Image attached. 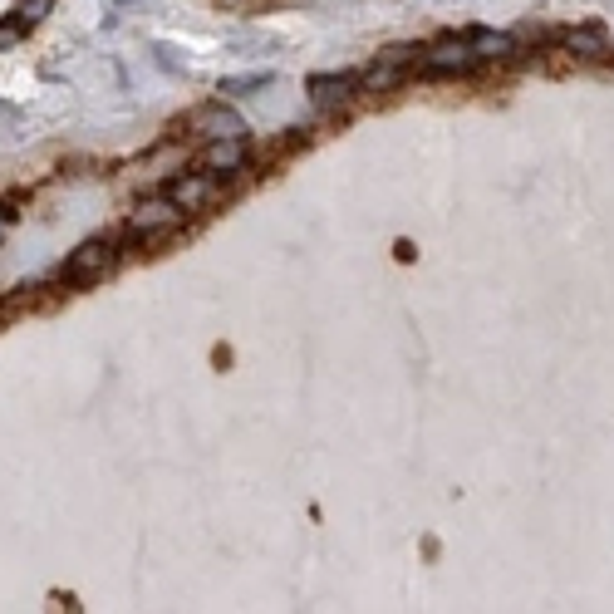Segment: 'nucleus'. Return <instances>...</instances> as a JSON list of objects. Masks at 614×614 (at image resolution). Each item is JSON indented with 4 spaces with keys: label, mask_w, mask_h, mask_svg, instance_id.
<instances>
[{
    "label": "nucleus",
    "mask_w": 614,
    "mask_h": 614,
    "mask_svg": "<svg viewBox=\"0 0 614 614\" xmlns=\"http://www.w3.org/2000/svg\"><path fill=\"white\" fill-rule=\"evenodd\" d=\"M113 261H118V241H113V236H89L79 251H69V261H64V280H74V285L99 280L104 271H113Z\"/></svg>",
    "instance_id": "nucleus-1"
},
{
    "label": "nucleus",
    "mask_w": 614,
    "mask_h": 614,
    "mask_svg": "<svg viewBox=\"0 0 614 614\" xmlns=\"http://www.w3.org/2000/svg\"><path fill=\"white\" fill-rule=\"evenodd\" d=\"M182 217H187V212H182L172 197L143 202V207L128 217V241H138V236H143V241H148V236H163V231H172V226L182 222Z\"/></svg>",
    "instance_id": "nucleus-2"
},
{
    "label": "nucleus",
    "mask_w": 614,
    "mask_h": 614,
    "mask_svg": "<svg viewBox=\"0 0 614 614\" xmlns=\"http://www.w3.org/2000/svg\"><path fill=\"white\" fill-rule=\"evenodd\" d=\"M472 64H477L472 40H443V45H433V50L423 55V69H428V74H452V69H472Z\"/></svg>",
    "instance_id": "nucleus-3"
},
{
    "label": "nucleus",
    "mask_w": 614,
    "mask_h": 614,
    "mask_svg": "<svg viewBox=\"0 0 614 614\" xmlns=\"http://www.w3.org/2000/svg\"><path fill=\"white\" fill-rule=\"evenodd\" d=\"M168 197L182 212H197V207H207V202L217 197V182H212V177H177L168 187Z\"/></svg>",
    "instance_id": "nucleus-4"
},
{
    "label": "nucleus",
    "mask_w": 614,
    "mask_h": 614,
    "mask_svg": "<svg viewBox=\"0 0 614 614\" xmlns=\"http://www.w3.org/2000/svg\"><path fill=\"white\" fill-rule=\"evenodd\" d=\"M349 89H354V79L349 74H315L310 79V99H315V109H335L349 99Z\"/></svg>",
    "instance_id": "nucleus-5"
},
{
    "label": "nucleus",
    "mask_w": 614,
    "mask_h": 614,
    "mask_svg": "<svg viewBox=\"0 0 614 614\" xmlns=\"http://www.w3.org/2000/svg\"><path fill=\"white\" fill-rule=\"evenodd\" d=\"M202 168L207 172H241L246 168V148H241V138H217V143L207 148Z\"/></svg>",
    "instance_id": "nucleus-6"
},
{
    "label": "nucleus",
    "mask_w": 614,
    "mask_h": 614,
    "mask_svg": "<svg viewBox=\"0 0 614 614\" xmlns=\"http://www.w3.org/2000/svg\"><path fill=\"white\" fill-rule=\"evenodd\" d=\"M192 128H202V133H207L212 143H217V138H241V133H246V123H241L236 113H226V109L197 113V118H192Z\"/></svg>",
    "instance_id": "nucleus-7"
},
{
    "label": "nucleus",
    "mask_w": 614,
    "mask_h": 614,
    "mask_svg": "<svg viewBox=\"0 0 614 614\" xmlns=\"http://www.w3.org/2000/svg\"><path fill=\"white\" fill-rule=\"evenodd\" d=\"M472 50H477V59L482 55H511L516 40H511V35H492V30H477V35H472Z\"/></svg>",
    "instance_id": "nucleus-8"
},
{
    "label": "nucleus",
    "mask_w": 614,
    "mask_h": 614,
    "mask_svg": "<svg viewBox=\"0 0 614 614\" xmlns=\"http://www.w3.org/2000/svg\"><path fill=\"white\" fill-rule=\"evenodd\" d=\"M398 79H403V64H398V59H379V64L364 74V84H369V89H393Z\"/></svg>",
    "instance_id": "nucleus-9"
},
{
    "label": "nucleus",
    "mask_w": 614,
    "mask_h": 614,
    "mask_svg": "<svg viewBox=\"0 0 614 614\" xmlns=\"http://www.w3.org/2000/svg\"><path fill=\"white\" fill-rule=\"evenodd\" d=\"M570 50L585 59H600L605 55V35H600V30H575V35H570Z\"/></svg>",
    "instance_id": "nucleus-10"
},
{
    "label": "nucleus",
    "mask_w": 614,
    "mask_h": 614,
    "mask_svg": "<svg viewBox=\"0 0 614 614\" xmlns=\"http://www.w3.org/2000/svg\"><path fill=\"white\" fill-rule=\"evenodd\" d=\"M261 84H271V74H246V79H226L222 94H241V89H261Z\"/></svg>",
    "instance_id": "nucleus-11"
},
{
    "label": "nucleus",
    "mask_w": 614,
    "mask_h": 614,
    "mask_svg": "<svg viewBox=\"0 0 614 614\" xmlns=\"http://www.w3.org/2000/svg\"><path fill=\"white\" fill-rule=\"evenodd\" d=\"M50 5H55V0H20V10H15V15H20V20H45V10H50Z\"/></svg>",
    "instance_id": "nucleus-12"
},
{
    "label": "nucleus",
    "mask_w": 614,
    "mask_h": 614,
    "mask_svg": "<svg viewBox=\"0 0 614 614\" xmlns=\"http://www.w3.org/2000/svg\"><path fill=\"white\" fill-rule=\"evenodd\" d=\"M15 40H20V30H15V25H5V30H0V50H10Z\"/></svg>",
    "instance_id": "nucleus-13"
},
{
    "label": "nucleus",
    "mask_w": 614,
    "mask_h": 614,
    "mask_svg": "<svg viewBox=\"0 0 614 614\" xmlns=\"http://www.w3.org/2000/svg\"><path fill=\"white\" fill-rule=\"evenodd\" d=\"M5 226H10V212H0V241H5Z\"/></svg>",
    "instance_id": "nucleus-14"
}]
</instances>
